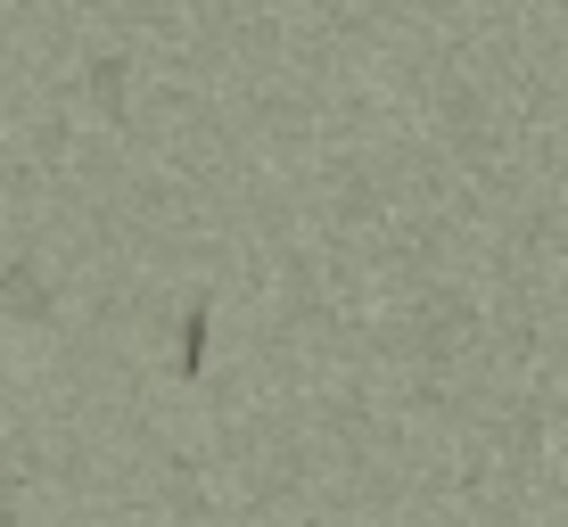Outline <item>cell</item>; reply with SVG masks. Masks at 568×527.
Masks as SVG:
<instances>
[{"instance_id": "1", "label": "cell", "mask_w": 568, "mask_h": 527, "mask_svg": "<svg viewBox=\"0 0 568 527\" xmlns=\"http://www.w3.org/2000/svg\"><path fill=\"white\" fill-rule=\"evenodd\" d=\"M0 305H9L17 322H50V288L33 281V264H9V272H0Z\"/></svg>"}, {"instance_id": "2", "label": "cell", "mask_w": 568, "mask_h": 527, "mask_svg": "<svg viewBox=\"0 0 568 527\" xmlns=\"http://www.w3.org/2000/svg\"><path fill=\"white\" fill-rule=\"evenodd\" d=\"M206 330H214V305L199 297L182 314V379H199V371H206Z\"/></svg>"}, {"instance_id": "3", "label": "cell", "mask_w": 568, "mask_h": 527, "mask_svg": "<svg viewBox=\"0 0 568 527\" xmlns=\"http://www.w3.org/2000/svg\"><path fill=\"white\" fill-rule=\"evenodd\" d=\"M91 100H100L108 115H124V67H115V58H100V67H91Z\"/></svg>"}, {"instance_id": "4", "label": "cell", "mask_w": 568, "mask_h": 527, "mask_svg": "<svg viewBox=\"0 0 568 527\" xmlns=\"http://www.w3.org/2000/svg\"><path fill=\"white\" fill-rule=\"evenodd\" d=\"M0 527H17V478H0Z\"/></svg>"}]
</instances>
